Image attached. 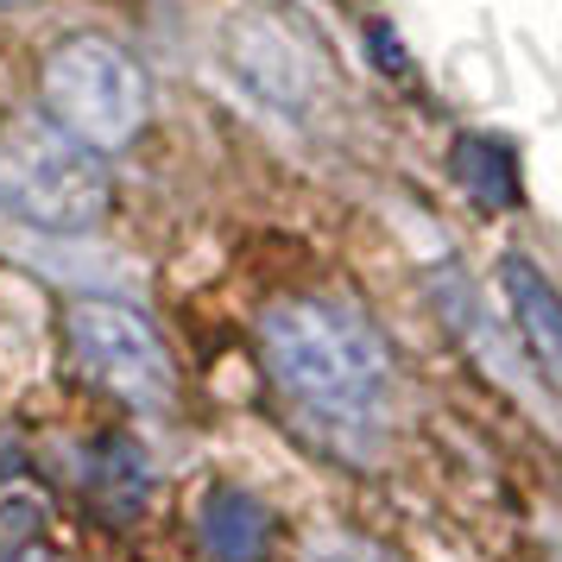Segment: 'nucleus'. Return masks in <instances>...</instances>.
Returning <instances> with one entry per match:
<instances>
[{
	"label": "nucleus",
	"instance_id": "nucleus-5",
	"mask_svg": "<svg viewBox=\"0 0 562 562\" xmlns=\"http://www.w3.org/2000/svg\"><path fill=\"white\" fill-rule=\"evenodd\" d=\"M228 64L279 108H297L310 95V57L297 52L272 20H234L228 26Z\"/></svg>",
	"mask_w": 562,
	"mask_h": 562
},
{
	"label": "nucleus",
	"instance_id": "nucleus-2",
	"mask_svg": "<svg viewBox=\"0 0 562 562\" xmlns=\"http://www.w3.org/2000/svg\"><path fill=\"white\" fill-rule=\"evenodd\" d=\"M0 209L52 234L89 228L108 209L102 158L52 121H13L0 133Z\"/></svg>",
	"mask_w": 562,
	"mask_h": 562
},
{
	"label": "nucleus",
	"instance_id": "nucleus-6",
	"mask_svg": "<svg viewBox=\"0 0 562 562\" xmlns=\"http://www.w3.org/2000/svg\"><path fill=\"white\" fill-rule=\"evenodd\" d=\"M499 284H506L512 323L525 335L537 373L562 392V297H557V284L543 279L531 259H506V266H499Z\"/></svg>",
	"mask_w": 562,
	"mask_h": 562
},
{
	"label": "nucleus",
	"instance_id": "nucleus-4",
	"mask_svg": "<svg viewBox=\"0 0 562 562\" xmlns=\"http://www.w3.org/2000/svg\"><path fill=\"white\" fill-rule=\"evenodd\" d=\"M64 329H70V348L82 367L108 392H121L133 411L171 405V355L139 310L114 304V297H82V304H70Z\"/></svg>",
	"mask_w": 562,
	"mask_h": 562
},
{
	"label": "nucleus",
	"instance_id": "nucleus-9",
	"mask_svg": "<svg viewBox=\"0 0 562 562\" xmlns=\"http://www.w3.org/2000/svg\"><path fill=\"white\" fill-rule=\"evenodd\" d=\"M146 493H153L146 456L133 449L127 436H108L102 449L89 456V499H95V512L114 518V525H133L146 512Z\"/></svg>",
	"mask_w": 562,
	"mask_h": 562
},
{
	"label": "nucleus",
	"instance_id": "nucleus-8",
	"mask_svg": "<svg viewBox=\"0 0 562 562\" xmlns=\"http://www.w3.org/2000/svg\"><path fill=\"white\" fill-rule=\"evenodd\" d=\"M456 183L474 196L481 209H518L525 203V178H518V153L506 139H486V133H461L456 139V158H449Z\"/></svg>",
	"mask_w": 562,
	"mask_h": 562
},
{
	"label": "nucleus",
	"instance_id": "nucleus-3",
	"mask_svg": "<svg viewBox=\"0 0 562 562\" xmlns=\"http://www.w3.org/2000/svg\"><path fill=\"white\" fill-rule=\"evenodd\" d=\"M45 102L57 114L52 127H64L95 158L133 146V133L146 127V77L108 38H64L45 57Z\"/></svg>",
	"mask_w": 562,
	"mask_h": 562
},
{
	"label": "nucleus",
	"instance_id": "nucleus-10",
	"mask_svg": "<svg viewBox=\"0 0 562 562\" xmlns=\"http://www.w3.org/2000/svg\"><path fill=\"white\" fill-rule=\"evenodd\" d=\"M310 562H398V557H385L373 543H355V537H329V543L310 550Z\"/></svg>",
	"mask_w": 562,
	"mask_h": 562
},
{
	"label": "nucleus",
	"instance_id": "nucleus-1",
	"mask_svg": "<svg viewBox=\"0 0 562 562\" xmlns=\"http://www.w3.org/2000/svg\"><path fill=\"white\" fill-rule=\"evenodd\" d=\"M259 341H266L272 380L304 411L329 417V424L380 417L385 392H392V355H385L380 329L367 316H355L348 304H335V297H284V304L266 310Z\"/></svg>",
	"mask_w": 562,
	"mask_h": 562
},
{
	"label": "nucleus",
	"instance_id": "nucleus-7",
	"mask_svg": "<svg viewBox=\"0 0 562 562\" xmlns=\"http://www.w3.org/2000/svg\"><path fill=\"white\" fill-rule=\"evenodd\" d=\"M196 531H203L215 562H266V550H272V518H266V506L247 499V493H234V486H215L203 499Z\"/></svg>",
	"mask_w": 562,
	"mask_h": 562
},
{
	"label": "nucleus",
	"instance_id": "nucleus-12",
	"mask_svg": "<svg viewBox=\"0 0 562 562\" xmlns=\"http://www.w3.org/2000/svg\"><path fill=\"white\" fill-rule=\"evenodd\" d=\"M0 7H32V0H0Z\"/></svg>",
	"mask_w": 562,
	"mask_h": 562
},
{
	"label": "nucleus",
	"instance_id": "nucleus-11",
	"mask_svg": "<svg viewBox=\"0 0 562 562\" xmlns=\"http://www.w3.org/2000/svg\"><path fill=\"white\" fill-rule=\"evenodd\" d=\"M373 52H380L385 70H405V57H398V38H392L385 26H373Z\"/></svg>",
	"mask_w": 562,
	"mask_h": 562
}]
</instances>
